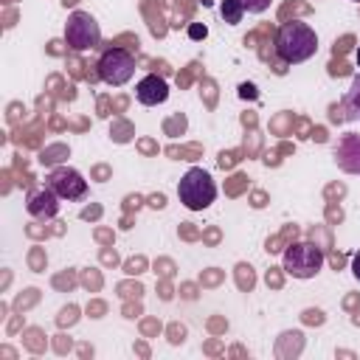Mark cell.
Masks as SVG:
<instances>
[{
	"mask_svg": "<svg viewBox=\"0 0 360 360\" xmlns=\"http://www.w3.org/2000/svg\"><path fill=\"white\" fill-rule=\"evenodd\" d=\"M276 56L287 65H298V62H307L309 56H315L318 51V34L309 22L304 20H290V22H281L278 31H276Z\"/></svg>",
	"mask_w": 360,
	"mask_h": 360,
	"instance_id": "1",
	"label": "cell"
},
{
	"mask_svg": "<svg viewBox=\"0 0 360 360\" xmlns=\"http://www.w3.org/2000/svg\"><path fill=\"white\" fill-rule=\"evenodd\" d=\"M177 197L188 211H202L217 200V183L205 169L191 166L177 183Z\"/></svg>",
	"mask_w": 360,
	"mask_h": 360,
	"instance_id": "2",
	"label": "cell"
},
{
	"mask_svg": "<svg viewBox=\"0 0 360 360\" xmlns=\"http://www.w3.org/2000/svg\"><path fill=\"white\" fill-rule=\"evenodd\" d=\"M281 267L292 278H315L323 267V250L315 242H295L292 248L284 250Z\"/></svg>",
	"mask_w": 360,
	"mask_h": 360,
	"instance_id": "3",
	"label": "cell"
},
{
	"mask_svg": "<svg viewBox=\"0 0 360 360\" xmlns=\"http://www.w3.org/2000/svg\"><path fill=\"white\" fill-rule=\"evenodd\" d=\"M65 42L73 51H93L101 45V28L90 11H70L65 22Z\"/></svg>",
	"mask_w": 360,
	"mask_h": 360,
	"instance_id": "4",
	"label": "cell"
},
{
	"mask_svg": "<svg viewBox=\"0 0 360 360\" xmlns=\"http://www.w3.org/2000/svg\"><path fill=\"white\" fill-rule=\"evenodd\" d=\"M98 79L104 84H112V87H121L132 79L135 73V56L124 48H107L101 56H98Z\"/></svg>",
	"mask_w": 360,
	"mask_h": 360,
	"instance_id": "5",
	"label": "cell"
},
{
	"mask_svg": "<svg viewBox=\"0 0 360 360\" xmlns=\"http://www.w3.org/2000/svg\"><path fill=\"white\" fill-rule=\"evenodd\" d=\"M45 186L56 191L59 200H82L87 194V180L73 166H56L48 172Z\"/></svg>",
	"mask_w": 360,
	"mask_h": 360,
	"instance_id": "6",
	"label": "cell"
},
{
	"mask_svg": "<svg viewBox=\"0 0 360 360\" xmlns=\"http://www.w3.org/2000/svg\"><path fill=\"white\" fill-rule=\"evenodd\" d=\"M332 158L338 163L340 172L346 174H360V135L357 132H346L338 138L335 149H332Z\"/></svg>",
	"mask_w": 360,
	"mask_h": 360,
	"instance_id": "7",
	"label": "cell"
},
{
	"mask_svg": "<svg viewBox=\"0 0 360 360\" xmlns=\"http://www.w3.org/2000/svg\"><path fill=\"white\" fill-rule=\"evenodd\" d=\"M25 211L34 219H53L59 214V197H56V191L48 188V186L31 188L28 197H25Z\"/></svg>",
	"mask_w": 360,
	"mask_h": 360,
	"instance_id": "8",
	"label": "cell"
},
{
	"mask_svg": "<svg viewBox=\"0 0 360 360\" xmlns=\"http://www.w3.org/2000/svg\"><path fill=\"white\" fill-rule=\"evenodd\" d=\"M135 98H138L141 104H146V107L163 104V101L169 98V84H166V79L158 76V73H146V76L135 84Z\"/></svg>",
	"mask_w": 360,
	"mask_h": 360,
	"instance_id": "9",
	"label": "cell"
},
{
	"mask_svg": "<svg viewBox=\"0 0 360 360\" xmlns=\"http://www.w3.org/2000/svg\"><path fill=\"white\" fill-rule=\"evenodd\" d=\"M343 112H346L349 121H360V73L354 76L352 87L343 96Z\"/></svg>",
	"mask_w": 360,
	"mask_h": 360,
	"instance_id": "10",
	"label": "cell"
},
{
	"mask_svg": "<svg viewBox=\"0 0 360 360\" xmlns=\"http://www.w3.org/2000/svg\"><path fill=\"white\" fill-rule=\"evenodd\" d=\"M219 14H222V20H225L228 25H236V22L242 20L245 8H242L239 0H222V3H219Z\"/></svg>",
	"mask_w": 360,
	"mask_h": 360,
	"instance_id": "11",
	"label": "cell"
},
{
	"mask_svg": "<svg viewBox=\"0 0 360 360\" xmlns=\"http://www.w3.org/2000/svg\"><path fill=\"white\" fill-rule=\"evenodd\" d=\"M239 3H242V8H245L248 14H262V11L270 8L273 0H239Z\"/></svg>",
	"mask_w": 360,
	"mask_h": 360,
	"instance_id": "12",
	"label": "cell"
},
{
	"mask_svg": "<svg viewBox=\"0 0 360 360\" xmlns=\"http://www.w3.org/2000/svg\"><path fill=\"white\" fill-rule=\"evenodd\" d=\"M205 34H208V28H205V25H200V22L188 25V37H191V39H202Z\"/></svg>",
	"mask_w": 360,
	"mask_h": 360,
	"instance_id": "13",
	"label": "cell"
},
{
	"mask_svg": "<svg viewBox=\"0 0 360 360\" xmlns=\"http://www.w3.org/2000/svg\"><path fill=\"white\" fill-rule=\"evenodd\" d=\"M239 96H242V98H253V96H256V87H253V84H242V87H239Z\"/></svg>",
	"mask_w": 360,
	"mask_h": 360,
	"instance_id": "14",
	"label": "cell"
},
{
	"mask_svg": "<svg viewBox=\"0 0 360 360\" xmlns=\"http://www.w3.org/2000/svg\"><path fill=\"white\" fill-rule=\"evenodd\" d=\"M352 273H354V278L360 281V253H354V259H352Z\"/></svg>",
	"mask_w": 360,
	"mask_h": 360,
	"instance_id": "15",
	"label": "cell"
},
{
	"mask_svg": "<svg viewBox=\"0 0 360 360\" xmlns=\"http://www.w3.org/2000/svg\"><path fill=\"white\" fill-rule=\"evenodd\" d=\"M354 59H357V68H360V48H357V53H354Z\"/></svg>",
	"mask_w": 360,
	"mask_h": 360,
	"instance_id": "16",
	"label": "cell"
}]
</instances>
